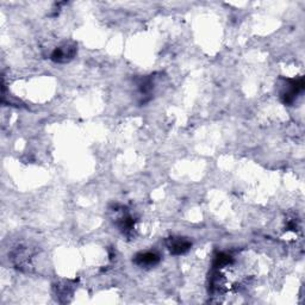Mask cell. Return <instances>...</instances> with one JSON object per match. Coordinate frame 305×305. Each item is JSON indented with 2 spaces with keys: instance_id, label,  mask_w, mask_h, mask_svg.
I'll return each mask as SVG.
<instances>
[{
  "instance_id": "cell-1",
  "label": "cell",
  "mask_w": 305,
  "mask_h": 305,
  "mask_svg": "<svg viewBox=\"0 0 305 305\" xmlns=\"http://www.w3.org/2000/svg\"><path fill=\"white\" fill-rule=\"evenodd\" d=\"M167 247H168L169 252L172 254L181 255L190 251V248L192 247V243L184 237H170L167 241Z\"/></svg>"
},
{
  "instance_id": "cell-2",
  "label": "cell",
  "mask_w": 305,
  "mask_h": 305,
  "mask_svg": "<svg viewBox=\"0 0 305 305\" xmlns=\"http://www.w3.org/2000/svg\"><path fill=\"white\" fill-rule=\"evenodd\" d=\"M160 257L153 252H146V253H140L137 254L134 262L140 267H153L156 264H159Z\"/></svg>"
},
{
  "instance_id": "cell-3",
  "label": "cell",
  "mask_w": 305,
  "mask_h": 305,
  "mask_svg": "<svg viewBox=\"0 0 305 305\" xmlns=\"http://www.w3.org/2000/svg\"><path fill=\"white\" fill-rule=\"evenodd\" d=\"M75 48L71 45H65V47L56 48L51 52V60L55 62H67L74 56Z\"/></svg>"
}]
</instances>
